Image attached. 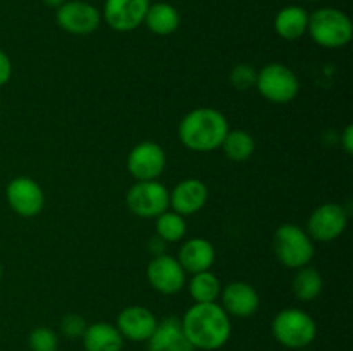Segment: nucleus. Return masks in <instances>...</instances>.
Masks as SVG:
<instances>
[{
  "label": "nucleus",
  "mask_w": 353,
  "mask_h": 351,
  "mask_svg": "<svg viewBox=\"0 0 353 351\" xmlns=\"http://www.w3.org/2000/svg\"><path fill=\"white\" fill-rule=\"evenodd\" d=\"M28 346L31 351H57L59 337L48 327H37L28 336Z\"/></svg>",
  "instance_id": "nucleus-26"
},
{
  "label": "nucleus",
  "mask_w": 353,
  "mask_h": 351,
  "mask_svg": "<svg viewBox=\"0 0 353 351\" xmlns=\"http://www.w3.org/2000/svg\"><path fill=\"white\" fill-rule=\"evenodd\" d=\"M178 262L190 275L210 270L216 262V248L205 237H190L179 248Z\"/></svg>",
  "instance_id": "nucleus-18"
},
{
  "label": "nucleus",
  "mask_w": 353,
  "mask_h": 351,
  "mask_svg": "<svg viewBox=\"0 0 353 351\" xmlns=\"http://www.w3.org/2000/svg\"><path fill=\"white\" fill-rule=\"evenodd\" d=\"M10 76H12V62L6 52L0 50V86L7 85Z\"/></svg>",
  "instance_id": "nucleus-29"
},
{
  "label": "nucleus",
  "mask_w": 353,
  "mask_h": 351,
  "mask_svg": "<svg viewBox=\"0 0 353 351\" xmlns=\"http://www.w3.org/2000/svg\"><path fill=\"white\" fill-rule=\"evenodd\" d=\"M221 289H223V284L219 277L210 270L192 274L188 282L190 296L195 303H216L219 299Z\"/></svg>",
  "instance_id": "nucleus-24"
},
{
  "label": "nucleus",
  "mask_w": 353,
  "mask_h": 351,
  "mask_svg": "<svg viewBox=\"0 0 353 351\" xmlns=\"http://www.w3.org/2000/svg\"><path fill=\"white\" fill-rule=\"evenodd\" d=\"M221 150L231 162H247L255 151V140L248 131L230 129L224 136Z\"/></svg>",
  "instance_id": "nucleus-23"
},
{
  "label": "nucleus",
  "mask_w": 353,
  "mask_h": 351,
  "mask_svg": "<svg viewBox=\"0 0 353 351\" xmlns=\"http://www.w3.org/2000/svg\"><path fill=\"white\" fill-rule=\"evenodd\" d=\"M55 21L61 30L71 34H78V36H85V34L93 33L100 26L102 16L92 3L81 2V0H71V2L65 0L61 7H57Z\"/></svg>",
  "instance_id": "nucleus-12"
},
{
  "label": "nucleus",
  "mask_w": 353,
  "mask_h": 351,
  "mask_svg": "<svg viewBox=\"0 0 353 351\" xmlns=\"http://www.w3.org/2000/svg\"><path fill=\"white\" fill-rule=\"evenodd\" d=\"M274 339L290 350H305L316 341L317 323L305 310L285 308L272 319Z\"/></svg>",
  "instance_id": "nucleus-4"
},
{
  "label": "nucleus",
  "mask_w": 353,
  "mask_h": 351,
  "mask_svg": "<svg viewBox=\"0 0 353 351\" xmlns=\"http://www.w3.org/2000/svg\"><path fill=\"white\" fill-rule=\"evenodd\" d=\"M181 327L195 350H221L231 337V317L219 303H193L185 312Z\"/></svg>",
  "instance_id": "nucleus-1"
},
{
  "label": "nucleus",
  "mask_w": 353,
  "mask_h": 351,
  "mask_svg": "<svg viewBox=\"0 0 353 351\" xmlns=\"http://www.w3.org/2000/svg\"><path fill=\"white\" fill-rule=\"evenodd\" d=\"M159 320L150 308L141 305L126 306L119 312L116 320V327L124 337V341L133 343H147L154 334Z\"/></svg>",
  "instance_id": "nucleus-14"
},
{
  "label": "nucleus",
  "mask_w": 353,
  "mask_h": 351,
  "mask_svg": "<svg viewBox=\"0 0 353 351\" xmlns=\"http://www.w3.org/2000/svg\"><path fill=\"white\" fill-rule=\"evenodd\" d=\"M147 344L148 351H195L183 332L181 320L176 317H165L159 320Z\"/></svg>",
  "instance_id": "nucleus-17"
},
{
  "label": "nucleus",
  "mask_w": 353,
  "mask_h": 351,
  "mask_svg": "<svg viewBox=\"0 0 353 351\" xmlns=\"http://www.w3.org/2000/svg\"><path fill=\"white\" fill-rule=\"evenodd\" d=\"M168 164V155L164 148L155 141H141L134 145L128 153V172L137 181H154L161 178Z\"/></svg>",
  "instance_id": "nucleus-8"
},
{
  "label": "nucleus",
  "mask_w": 353,
  "mask_h": 351,
  "mask_svg": "<svg viewBox=\"0 0 353 351\" xmlns=\"http://www.w3.org/2000/svg\"><path fill=\"white\" fill-rule=\"evenodd\" d=\"M209 200V188L202 179L188 178L169 191V209L183 217L193 215L205 206Z\"/></svg>",
  "instance_id": "nucleus-16"
},
{
  "label": "nucleus",
  "mask_w": 353,
  "mask_h": 351,
  "mask_svg": "<svg viewBox=\"0 0 353 351\" xmlns=\"http://www.w3.org/2000/svg\"><path fill=\"white\" fill-rule=\"evenodd\" d=\"M296 351H309V350H296Z\"/></svg>",
  "instance_id": "nucleus-34"
},
{
  "label": "nucleus",
  "mask_w": 353,
  "mask_h": 351,
  "mask_svg": "<svg viewBox=\"0 0 353 351\" xmlns=\"http://www.w3.org/2000/svg\"><path fill=\"white\" fill-rule=\"evenodd\" d=\"M150 7V0H105L103 19L119 33L137 30L141 26Z\"/></svg>",
  "instance_id": "nucleus-13"
},
{
  "label": "nucleus",
  "mask_w": 353,
  "mask_h": 351,
  "mask_svg": "<svg viewBox=\"0 0 353 351\" xmlns=\"http://www.w3.org/2000/svg\"><path fill=\"white\" fill-rule=\"evenodd\" d=\"M186 272L171 255H155L147 265V281L161 295H176L186 286Z\"/></svg>",
  "instance_id": "nucleus-11"
},
{
  "label": "nucleus",
  "mask_w": 353,
  "mask_h": 351,
  "mask_svg": "<svg viewBox=\"0 0 353 351\" xmlns=\"http://www.w3.org/2000/svg\"><path fill=\"white\" fill-rule=\"evenodd\" d=\"M324 288V279L321 272L312 265L296 268V274L293 275L292 291L296 299L303 303L314 301L321 296Z\"/></svg>",
  "instance_id": "nucleus-22"
},
{
  "label": "nucleus",
  "mask_w": 353,
  "mask_h": 351,
  "mask_svg": "<svg viewBox=\"0 0 353 351\" xmlns=\"http://www.w3.org/2000/svg\"><path fill=\"white\" fill-rule=\"evenodd\" d=\"M81 339L85 351H123L124 346V337L109 322L90 323Z\"/></svg>",
  "instance_id": "nucleus-19"
},
{
  "label": "nucleus",
  "mask_w": 353,
  "mask_h": 351,
  "mask_svg": "<svg viewBox=\"0 0 353 351\" xmlns=\"http://www.w3.org/2000/svg\"><path fill=\"white\" fill-rule=\"evenodd\" d=\"M255 88L265 100L272 103H290L300 92L299 76L288 65L271 62L257 71Z\"/></svg>",
  "instance_id": "nucleus-6"
},
{
  "label": "nucleus",
  "mask_w": 353,
  "mask_h": 351,
  "mask_svg": "<svg viewBox=\"0 0 353 351\" xmlns=\"http://www.w3.org/2000/svg\"><path fill=\"white\" fill-rule=\"evenodd\" d=\"M126 206L138 219H155L169 210V189L159 179L137 181L128 189Z\"/></svg>",
  "instance_id": "nucleus-7"
},
{
  "label": "nucleus",
  "mask_w": 353,
  "mask_h": 351,
  "mask_svg": "<svg viewBox=\"0 0 353 351\" xmlns=\"http://www.w3.org/2000/svg\"><path fill=\"white\" fill-rule=\"evenodd\" d=\"M348 224V213L340 203H323L310 213L307 220V233L314 241L330 243L345 233Z\"/></svg>",
  "instance_id": "nucleus-10"
},
{
  "label": "nucleus",
  "mask_w": 353,
  "mask_h": 351,
  "mask_svg": "<svg viewBox=\"0 0 353 351\" xmlns=\"http://www.w3.org/2000/svg\"><path fill=\"white\" fill-rule=\"evenodd\" d=\"M307 26H309V12L299 6L283 7L274 17V30L283 40H299L307 33Z\"/></svg>",
  "instance_id": "nucleus-20"
},
{
  "label": "nucleus",
  "mask_w": 353,
  "mask_h": 351,
  "mask_svg": "<svg viewBox=\"0 0 353 351\" xmlns=\"http://www.w3.org/2000/svg\"><path fill=\"white\" fill-rule=\"evenodd\" d=\"M257 81V69L250 64H236L230 72V83L238 92L254 88Z\"/></svg>",
  "instance_id": "nucleus-27"
},
{
  "label": "nucleus",
  "mask_w": 353,
  "mask_h": 351,
  "mask_svg": "<svg viewBox=\"0 0 353 351\" xmlns=\"http://www.w3.org/2000/svg\"><path fill=\"white\" fill-rule=\"evenodd\" d=\"M186 219L172 210H165L155 217V233L164 243H179L186 236Z\"/></svg>",
  "instance_id": "nucleus-25"
},
{
  "label": "nucleus",
  "mask_w": 353,
  "mask_h": 351,
  "mask_svg": "<svg viewBox=\"0 0 353 351\" xmlns=\"http://www.w3.org/2000/svg\"><path fill=\"white\" fill-rule=\"evenodd\" d=\"M272 250L279 264L288 268H300L310 265L316 246L314 240L303 227L296 224H281L272 236Z\"/></svg>",
  "instance_id": "nucleus-5"
},
{
  "label": "nucleus",
  "mask_w": 353,
  "mask_h": 351,
  "mask_svg": "<svg viewBox=\"0 0 353 351\" xmlns=\"http://www.w3.org/2000/svg\"><path fill=\"white\" fill-rule=\"evenodd\" d=\"M86 327H88V323H86V320L83 319L81 315H78V313H68V315L62 317L61 320V332L64 334L65 337H69V339L83 337Z\"/></svg>",
  "instance_id": "nucleus-28"
},
{
  "label": "nucleus",
  "mask_w": 353,
  "mask_h": 351,
  "mask_svg": "<svg viewBox=\"0 0 353 351\" xmlns=\"http://www.w3.org/2000/svg\"><path fill=\"white\" fill-rule=\"evenodd\" d=\"M307 2H317V0H307Z\"/></svg>",
  "instance_id": "nucleus-33"
},
{
  "label": "nucleus",
  "mask_w": 353,
  "mask_h": 351,
  "mask_svg": "<svg viewBox=\"0 0 353 351\" xmlns=\"http://www.w3.org/2000/svg\"><path fill=\"white\" fill-rule=\"evenodd\" d=\"M41 2H43L45 6H48V7H55V9H57V7H61L62 3L65 2V0H41Z\"/></svg>",
  "instance_id": "nucleus-31"
},
{
  "label": "nucleus",
  "mask_w": 353,
  "mask_h": 351,
  "mask_svg": "<svg viewBox=\"0 0 353 351\" xmlns=\"http://www.w3.org/2000/svg\"><path fill=\"white\" fill-rule=\"evenodd\" d=\"M143 23L147 24V28L154 34L168 36V34H172L178 30L181 17H179L178 9L174 6L168 2H157L150 3Z\"/></svg>",
  "instance_id": "nucleus-21"
},
{
  "label": "nucleus",
  "mask_w": 353,
  "mask_h": 351,
  "mask_svg": "<svg viewBox=\"0 0 353 351\" xmlns=\"http://www.w3.org/2000/svg\"><path fill=\"white\" fill-rule=\"evenodd\" d=\"M340 136H341L340 138L341 148H343L348 155H352L353 153V126L352 124H348V126L341 131Z\"/></svg>",
  "instance_id": "nucleus-30"
},
{
  "label": "nucleus",
  "mask_w": 353,
  "mask_h": 351,
  "mask_svg": "<svg viewBox=\"0 0 353 351\" xmlns=\"http://www.w3.org/2000/svg\"><path fill=\"white\" fill-rule=\"evenodd\" d=\"M2 274H3V270H2V264H0V279H2Z\"/></svg>",
  "instance_id": "nucleus-32"
},
{
  "label": "nucleus",
  "mask_w": 353,
  "mask_h": 351,
  "mask_svg": "<svg viewBox=\"0 0 353 351\" xmlns=\"http://www.w3.org/2000/svg\"><path fill=\"white\" fill-rule=\"evenodd\" d=\"M230 131V123L221 110L212 107H196L181 119L178 136L183 147L196 153H209L223 145Z\"/></svg>",
  "instance_id": "nucleus-2"
},
{
  "label": "nucleus",
  "mask_w": 353,
  "mask_h": 351,
  "mask_svg": "<svg viewBox=\"0 0 353 351\" xmlns=\"http://www.w3.org/2000/svg\"><path fill=\"white\" fill-rule=\"evenodd\" d=\"M307 33L323 48H341L352 41V19L340 9L323 7L309 14Z\"/></svg>",
  "instance_id": "nucleus-3"
},
{
  "label": "nucleus",
  "mask_w": 353,
  "mask_h": 351,
  "mask_svg": "<svg viewBox=\"0 0 353 351\" xmlns=\"http://www.w3.org/2000/svg\"><path fill=\"white\" fill-rule=\"evenodd\" d=\"M221 306L230 317L248 319L255 315L261 306L257 289L243 281H233L221 289Z\"/></svg>",
  "instance_id": "nucleus-15"
},
{
  "label": "nucleus",
  "mask_w": 353,
  "mask_h": 351,
  "mask_svg": "<svg viewBox=\"0 0 353 351\" xmlns=\"http://www.w3.org/2000/svg\"><path fill=\"white\" fill-rule=\"evenodd\" d=\"M6 198L10 210L24 219L40 215L45 206L43 188L26 176H17L7 184Z\"/></svg>",
  "instance_id": "nucleus-9"
}]
</instances>
